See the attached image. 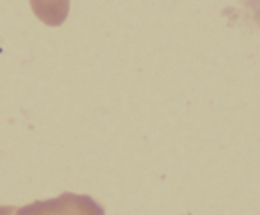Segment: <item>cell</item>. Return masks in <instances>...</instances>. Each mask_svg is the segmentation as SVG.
I'll return each instance as SVG.
<instances>
[{
    "label": "cell",
    "instance_id": "obj_1",
    "mask_svg": "<svg viewBox=\"0 0 260 215\" xmlns=\"http://www.w3.org/2000/svg\"><path fill=\"white\" fill-rule=\"evenodd\" d=\"M15 215H105V209L88 195L62 193L60 197L36 200L17 208Z\"/></svg>",
    "mask_w": 260,
    "mask_h": 215
},
{
    "label": "cell",
    "instance_id": "obj_2",
    "mask_svg": "<svg viewBox=\"0 0 260 215\" xmlns=\"http://www.w3.org/2000/svg\"><path fill=\"white\" fill-rule=\"evenodd\" d=\"M17 208L15 206H0V215H15Z\"/></svg>",
    "mask_w": 260,
    "mask_h": 215
}]
</instances>
